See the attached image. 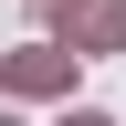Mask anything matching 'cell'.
<instances>
[{
    "mask_svg": "<svg viewBox=\"0 0 126 126\" xmlns=\"http://www.w3.org/2000/svg\"><path fill=\"white\" fill-rule=\"evenodd\" d=\"M0 126H11V116H0Z\"/></svg>",
    "mask_w": 126,
    "mask_h": 126,
    "instance_id": "4",
    "label": "cell"
},
{
    "mask_svg": "<svg viewBox=\"0 0 126 126\" xmlns=\"http://www.w3.org/2000/svg\"><path fill=\"white\" fill-rule=\"evenodd\" d=\"M63 126H116V116H63Z\"/></svg>",
    "mask_w": 126,
    "mask_h": 126,
    "instance_id": "3",
    "label": "cell"
},
{
    "mask_svg": "<svg viewBox=\"0 0 126 126\" xmlns=\"http://www.w3.org/2000/svg\"><path fill=\"white\" fill-rule=\"evenodd\" d=\"M0 84H21V94H42V84H63V53H11V63H0Z\"/></svg>",
    "mask_w": 126,
    "mask_h": 126,
    "instance_id": "1",
    "label": "cell"
},
{
    "mask_svg": "<svg viewBox=\"0 0 126 126\" xmlns=\"http://www.w3.org/2000/svg\"><path fill=\"white\" fill-rule=\"evenodd\" d=\"M42 11H53V21H63V11H84V0H42Z\"/></svg>",
    "mask_w": 126,
    "mask_h": 126,
    "instance_id": "2",
    "label": "cell"
}]
</instances>
